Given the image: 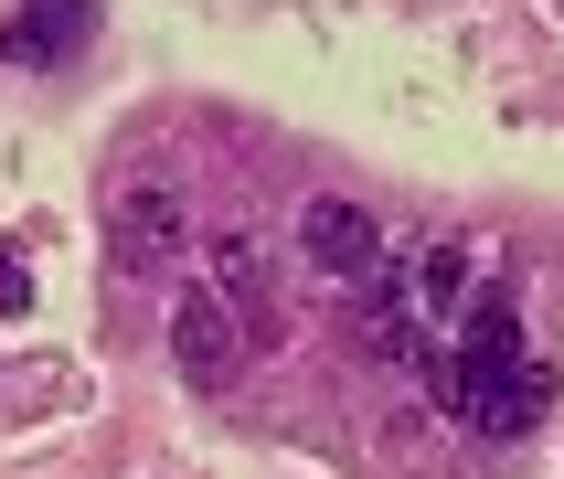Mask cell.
<instances>
[{"instance_id":"2","label":"cell","mask_w":564,"mask_h":479,"mask_svg":"<svg viewBox=\"0 0 564 479\" xmlns=\"http://www.w3.org/2000/svg\"><path fill=\"white\" fill-rule=\"evenodd\" d=\"M299 255H310L319 277L362 287V277H383V224L362 214L351 192H310V203H299Z\"/></svg>"},{"instance_id":"4","label":"cell","mask_w":564,"mask_h":479,"mask_svg":"<svg viewBox=\"0 0 564 479\" xmlns=\"http://www.w3.org/2000/svg\"><path fill=\"white\" fill-rule=\"evenodd\" d=\"M96 22H107V0H11V22H0V64H22V75L75 64L96 43Z\"/></svg>"},{"instance_id":"8","label":"cell","mask_w":564,"mask_h":479,"mask_svg":"<svg viewBox=\"0 0 564 479\" xmlns=\"http://www.w3.org/2000/svg\"><path fill=\"white\" fill-rule=\"evenodd\" d=\"M32 309V266H22V246L0 235V319H22Z\"/></svg>"},{"instance_id":"3","label":"cell","mask_w":564,"mask_h":479,"mask_svg":"<svg viewBox=\"0 0 564 479\" xmlns=\"http://www.w3.org/2000/svg\"><path fill=\"white\" fill-rule=\"evenodd\" d=\"M171 362H182L192 394H224V383H235L246 330H235V309H224V287H182V298H171Z\"/></svg>"},{"instance_id":"5","label":"cell","mask_w":564,"mask_h":479,"mask_svg":"<svg viewBox=\"0 0 564 479\" xmlns=\"http://www.w3.org/2000/svg\"><path fill=\"white\" fill-rule=\"evenodd\" d=\"M107 255H118L128 277H160L171 255H182V192L171 182H139L107 203Z\"/></svg>"},{"instance_id":"9","label":"cell","mask_w":564,"mask_h":479,"mask_svg":"<svg viewBox=\"0 0 564 479\" xmlns=\"http://www.w3.org/2000/svg\"><path fill=\"white\" fill-rule=\"evenodd\" d=\"M543 11H564V0H543Z\"/></svg>"},{"instance_id":"7","label":"cell","mask_w":564,"mask_h":479,"mask_svg":"<svg viewBox=\"0 0 564 479\" xmlns=\"http://www.w3.org/2000/svg\"><path fill=\"white\" fill-rule=\"evenodd\" d=\"M214 287L235 309H267V255H256V235H235V224L214 235Z\"/></svg>"},{"instance_id":"6","label":"cell","mask_w":564,"mask_h":479,"mask_svg":"<svg viewBox=\"0 0 564 479\" xmlns=\"http://www.w3.org/2000/svg\"><path fill=\"white\" fill-rule=\"evenodd\" d=\"M415 319H458L469 309V246H458V235H437V246L415 255Z\"/></svg>"},{"instance_id":"1","label":"cell","mask_w":564,"mask_h":479,"mask_svg":"<svg viewBox=\"0 0 564 479\" xmlns=\"http://www.w3.org/2000/svg\"><path fill=\"white\" fill-rule=\"evenodd\" d=\"M447 405L479 437H533L543 405H554V362L522 341V309L511 298H469L458 309V362H447Z\"/></svg>"}]
</instances>
